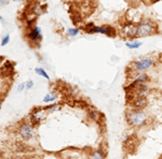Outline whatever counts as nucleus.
Here are the masks:
<instances>
[{
	"instance_id": "nucleus-11",
	"label": "nucleus",
	"mask_w": 162,
	"mask_h": 159,
	"mask_svg": "<svg viewBox=\"0 0 162 159\" xmlns=\"http://www.w3.org/2000/svg\"><path fill=\"white\" fill-rule=\"evenodd\" d=\"M147 93H148V87L144 85V84H139L138 87L136 88V94H137V97H145Z\"/></svg>"
},
{
	"instance_id": "nucleus-24",
	"label": "nucleus",
	"mask_w": 162,
	"mask_h": 159,
	"mask_svg": "<svg viewBox=\"0 0 162 159\" xmlns=\"http://www.w3.org/2000/svg\"><path fill=\"white\" fill-rule=\"evenodd\" d=\"M13 1H21V0H13Z\"/></svg>"
},
{
	"instance_id": "nucleus-3",
	"label": "nucleus",
	"mask_w": 162,
	"mask_h": 159,
	"mask_svg": "<svg viewBox=\"0 0 162 159\" xmlns=\"http://www.w3.org/2000/svg\"><path fill=\"white\" fill-rule=\"evenodd\" d=\"M154 27L153 26V24L149 23V22H144V23H141L137 26V34L136 37L137 38H143V37H147L150 36L154 32Z\"/></svg>"
},
{
	"instance_id": "nucleus-10",
	"label": "nucleus",
	"mask_w": 162,
	"mask_h": 159,
	"mask_svg": "<svg viewBox=\"0 0 162 159\" xmlns=\"http://www.w3.org/2000/svg\"><path fill=\"white\" fill-rule=\"evenodd\" d=\"M148 81V76L145 73H142L133 81V84L132 85H136V84H145L146 82Z\"/></svg>"
},
{
	"instance_id": "nucleus-12",
	"label": "nucleus",
	"mask_w": 162,
	"mask_h": 159,
	"mask_svg": "<svg viewBox=\"0 0 162 159\" xmlns=\"http://www.w3.org/2000/svg\"><path fill=\"white\" fill-rule=\"evenodd\" d=\"M90 159H105V153H104L103 148H98L92 154Z\"/></svg>"
},
{
	"instance_id": "nucleus-23",
	"label": "nucleus",
	"mask_w": 162,
	"mask_h": 159,
	"mask_svg": "<svg viewBox=\"0 0 162 159\" xmlns=\"http://www.w3.org/2000/svg\"><path fill=\"white\" fill-rule=\"evenodd\" d=\"M8 3V0H1V4L3 6V4H7Z\"/></svg>"
},
{
	"instance_id": "nucleus-18",
	"label": "nucleus",
	"mask_w": 162,
	"mask_h": 159,
	"mask_svg": "<svg viewBox=\"0 0 162 159\" xmlns=\"http://www.w3.org/2000/svg\"><path fill=\"white\" fill-rule=\"evenodd\" d=\"M89 116L91 117L92 119H94V121H96L97 118L99 117V113L97 111H94V110H91L89 111Z\"/></svg>"
},
{
	"instance_id": "nucleus-9",
	"label": "nucleus",
	"mask_w": 162,
	"mask_h": 159,
	"mask_svg": "<svg viewBox=\"0 0 162 159\" xmlns=\"http://www.w3.org/2000/svg\"><path fill=\"white\" fill-rule=\"evenodd\" d=\"M146 105H147L146 97H137V98L133 101V106L136 110H141V109L145 108Z\"/></svg>"
},
{
	"instance_id": "nucleus-7",
	"label": "nucleus",
	"mask_w": 162,
	"mask_h": 159,
	"mask_svg": "<svg viewBox=\"0 0 162 159\" xmlns=\"http://www.w3.org/2000/svg\"><path fill=\"white\" fill-rule=\"evenodd\" d=\"M122 33L126 38L133 39L137 34V26L134 24H128L122 28Z\"/></svg>"
},
{
	"instance_id": "nucleus-20",
	"label": "nucleus",
	"mask_w": 162,
	"mask_h": 159,
	"mask_svg": "<svg viewBox=\"0 0 162 159\" xmlns=\"http://www.w3.org/2000/svg\"><path fill=\"white\" fill-rule=\"evenodd\" d=\"M10 42V34H7L6 37H4L3 39H2V41H1V45L2 46H4V45H7Z\"/></svg>"
},
{
	"instance_id": "nucleus-15",
	"label": "nucleus",
	"mask_w": 162,
	"mask_h": 159,
	"mask_svg": "<svg viewBox=\"0 0 162 159\" xmlns=\"http://www.w3.org/2000/svg\"><path fill=\"white\" fill-rule=\"evenodd\" d=\"M57 96L55 95V94H48L46 97L43 98V102H52V101L56 100Z\"/></svg>"
},
{
	"instance_id": "nucleus-6",
	"label": "nucleus",
	"mask_w": 162,
	"mask_h": 159,
	"mask_svg": "<svg viewBox=\"0 0 162 159\" xmlns=\"http://www.w3.org/2000/svg\"><path fill=\"white\" fill-rule=\"evenodd\" d=\"M20 135L24 140H28V139L32 138L34 136V127L31 124H23L22 127L20 128Z\"/></svg>"
},
{
	"instance_id": "nucleus-22",
	"label": "nucleus",
	"mask_w": 162,
	"mask_h": 159,
	"mask_svg": "<svg viewBox=\"0 0 162 159\" xmlns=\"http://www.w3.org/2000/svg\"><path fill=\"white\" fill-rule=\"evenodd\" d=\"M32 86H34V82L32 81L26 82V89H31V88H32Z\"/></svg>"
},
{
	"instance_id": "nucleus-17",
	"label": "nucleus",
	"mask_w": 162,
	"mask_h": 159,
	"mask_svg": "<svg viewBox=\"0 0 162 159\" xmlns=\"http://www.w3.org/2000/svg\"><path fill=\"white\" fill-rule=\"evenodd\" d=\"M67 33H68L69 37H76L77 34L79 33V29L78 28H69L67 30Z\"/></svg>"
},
{
	"instance_id": "nucleus-14",
	"label": "nucleus",
	"mask_w": 162,
	"mask_h": 159,
	"mask_svg": "<svg viewBox=\"0 0 162 159\" xmlns=\"http://www.w3.org/2000/svg\"><path fill=\"white\" fill-rule=\"evenodd\" d=\"M35 71H36V73L38 74V75H40V76H42V78H44V79H47V80H50L49 74L47 73L46 71H44V69H42V68H36V69H35Z\"/></svg>"
},
{
	"instance_id": "nucleus-21",
	"label": "nucleus",
	"mask_w": 162,
	"mask_h": 159,
	"mask_svg": "<svg viewBox=\"0 0 162 159\" xmlns=\"http://www.w3.org/2000/svg\"><path fill=\"white\" fill-rule=\"evenodd\" d=\"M25 88H26V83H22L17 86V91H23Z\"/></svg>"
},
{
	"instance_id": "nucleus-8",
	"label": "nucleus",
	"mask_w": 162,
	"mask_h": 159,
	"mask_svg": "<svg viewBox=\"0 0 162 159\" xmlns=\"http://www.w3.org/2000/svg\"><path fill=\"white\" fill-rule=\"evenodd\" d=\"M27 37H28V39L31 40V41H34V42L40 40L41 39V29H40V27H38V26L34 27V28H32L31 30L28 32Z\"/></svg>"
},
{
	"instance_id": "nucleus-16",
	"label": "nucleus",
	"mask_w": 162,
	"mask_h": 159,
	"mask_svg": "<svg viewBox=\"0 0 162 159\" xmlns=\"http://www.w3.org/2000/svg\"><path fill=\"white\" fill-rule=\"evenodd\" d=\"M59 108H61V105H59V104H52V105H49V106H47V108H44V109H46L48 113H52V112L57 111Z\"/></svg>"
},
{
	"instance_id": "nucleus-5",
	"label": "nucleus",
	"mask_w": 162,
	"mask_h": 159,
	"mask_svg": "<svg viewBox=\"0 0 162 159\" xmlns=\"http://www.w3.org/2000/svg\"><path fill=\"white\" fill-rule=\"evenodd\" d=\"M154 64V60L151 58H143L139 59V60L135 61L134 64V68H135L136 71H145L147 69H149L151 66Z\"/></svg>"
},
{
	"instance_id": "nucleus-13",
	"label": "nucleus",
	"mask_w": 162,
	"mask_h": 159,
	"mask_svg": "<svg viewBox=\"0 0 162 159\" xmlns=\"http://www.w3.org/2000/svg\"><path fill=\"white\" fill-rule=\"evenodd\" d=\"M126 48L130 49H136L141 48V45H142V42H139V41L126 42Z\"/></svg>"
},
{
	"instance_id": "nucleus-25",
	"label": "nucleus",
	"mask_w": 162,
	"mask_h": 159,
	"mask_svg": "<svg viewBox=\"0 0 162 159\" xmlns=\"http://www.w3.org/2000/svg\"><path fill=\"white\" fill-rule=\"evenodd\" d=\"M89 1H92V0H89Z\"/></svg>"
},
{
	"instance_id": "nucleus-1",
	"label": "nucleus",
	"mask_w": 162,
	"mask_h": 159,
	"mask_svg": "<svg viewBox=\"0 0 162 159\" xmlns=\"http://www.w3.org/2000/svg\"><path fill=\"white\" fill-rule=\"evenodd\" d=\"M126 118H128V121L131 125L135 126V127H139V126L144 125L147 121V116L146 114L144 113L143 111L141 110H131L126 115Z\"/></svg>"
},
{
	"instance_id": "nucleus-2",
	"label": "nucleus",
	"mask_w": 162,
	"mask_h": 159,
	"mask_svg": "<svg viewBox=\"0 0 162 159\" xmlns=\"http://www.w3.org/2000/svg\"><path fill=\"white\" fill-rule=\"evenodd\" d=\"M88 28V32L90 33H102V34H106V36L110 37V38H114L116 36V31L113 27L110 26H94L93 24H89L87 26Z\"/></svg>"
},
{
	"instance_id": "nucleus-4",
	"label": "nucleus",
	"mask_w": 162,
	"mask_h": 159,
	"mask_svg": "<svg viewBox=\"0 0 162 159\" xmlns=\"http://www.w3.org/2000/svg\"><path fill=\"white\" fill-rule=\"evenodd\" d=\"M48 112H47L46 109H40V108H36L32 110L31 113V123L34 124H38L40 123L41 121H43L44 117L47 116Z\"/></svg>"
},
{
	"instance_id": "nucleus-19",
	"label": "nucleus",
	"mask_w": 162,
	"mask_h": 159,
	"mask_svg": "<svg viewBox=\"0 0 162 159\" xmlns=\"http://www.w3.org/2000/svg\"><path fill=\"white\" fill-rule=\"evenodd\" d=\"M46 7H40V6H37V7H35L34 8V12L36 14H41L42 12H43V10Z\"/></svg>"
}]
</instances>
